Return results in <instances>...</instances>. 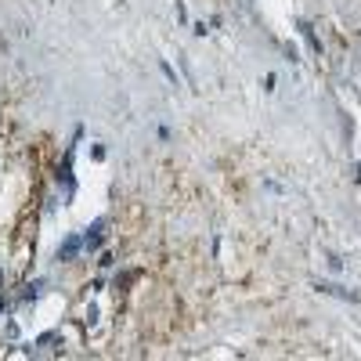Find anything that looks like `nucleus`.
Segmentation results:
<instances>
[{
  "label": "nucleus",
  "instance_id": "nucleus-1",
  "mask_svg": "<svg viewBox=\"0 0 361 361\" xmlns=\"http://www.w3.org/2000/svg\"><path fill=\"white\" fill-rule=\"evenodd\" d=\"M76 249H80V239H69V242H61L58 257H61V260H72V257H76Z\"/></svg>",
  "mask_w": 361,
  "mask_h": 361
}]
</instances>
